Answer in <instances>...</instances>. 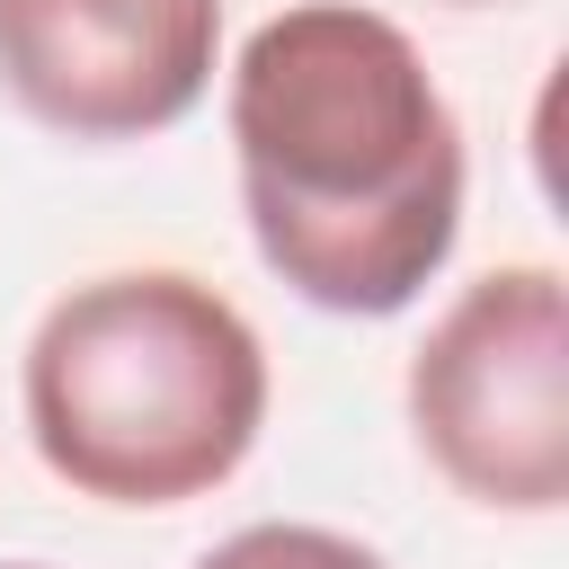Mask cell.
<instances>
[{
    "label": "cell",
    "mask_w": 569,
    "mask_h": 569,
    "mask_svg": "<svg viewBox=\"0 0 569 569\" xmlns=\"http://www.w3.org/2000/svg\"><path fill=\"white\" fill-rule=\"evenodd\" d=\"M213 71L222 0H0V89L62 142H151Z\"/></svg>",
    "instance_id": "4"
},
{
    "label": "cell",
    "mask_w": 569,
    "mask_h": 569,
    "mask_svg": "<svg viewBox=\"0 0 569 569\" xmlns=\"http://www.w3.org/2000/svg\"><path fill=\"white\" fill-rule=\"evenodd\" d=\"M196 569H391V560L373 542L338 533V525H240Z\"/></svg>",
    "instance_id": "5"
},
{
    "label": "cell",
    "mask_w": 569,
    "mask_h": 569,
    "mask_svg": "<svg viewBox=\"0 0 569 569\" xmlns=\"http://www.w3.org/2000/svg\"><path fill=\"white\" fill-rule=\"evenodd\" d=\"M418 453L498 516L569 507V293L560 267H489L409 356Z\"/></svg>",
    "instance_id": "3"
},
{
    "label": "cell",
    "mask_w": 569,
    "mask_h": 569,
    "mask_svg": "<svg viewBox=\"0 0 569 569\" xmlns=\"http://www.w3.org/2000/svg\"><path fill=\"white\" fill-rule=\"evenodd\" d=\"M231 169L258 258L338 320L409 311L462 240V124L400 18L293 0L231 62Z\"/></svg>",
    "instance_id": "1"
},
{
    "label": "cell",
    "mask_w": 569,
    "mask_h": 569,
    "mask_svg": "<svg viewBox=\"0 0 569 569\" xmlns=\"http://www.w3.org/2000/svg\"><path fill=\"white\" fill-rule=\"evenodd\" d=\"M0 569H44V560H0Z\"/></svg>",
    "instance_id": "6"
},
{
    "label": "cell",
    "mask_w": 569,
    "mask_h": 569,
    "mask_svg": "<svg viewBox=\"0 0 569 569\" xmlns=\"http://www.w3.org/2000/svg\"><path fill=\"white\" fill-rule=\"evenodd\" d=\"M267 347L231 293L187 267L71 284L18 365L44 471L98 507L213 498L267 427Z\"/></svg>",
    "instance_id": "2"
},
{
    "label": "cell",
    "mask_w": 569,
    "mask_h": 569,
    "mask_svg": "<svg viewBox=\"0 0 569 569\" xmlns=\"http://www.w3.org/2000/svg\"><path fill=\"white\" fill-rule=\"evenodd\" d=\"M453 9H489V0H453Z\"/></svg>",
    "instance_id": "7"
}]
</instances>
